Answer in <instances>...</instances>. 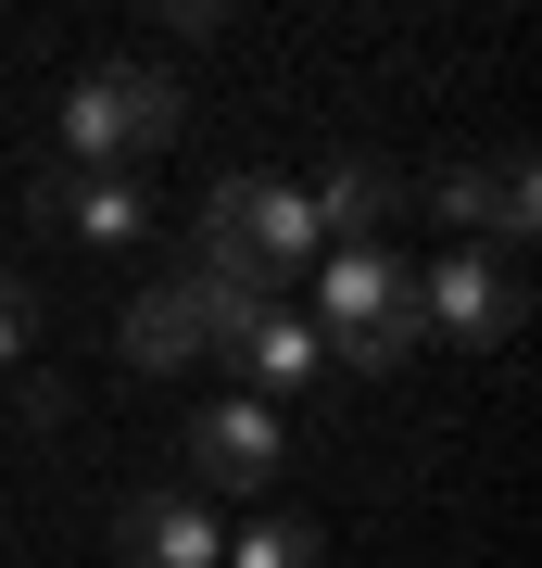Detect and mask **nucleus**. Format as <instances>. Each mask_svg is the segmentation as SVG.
<instances>
[{"label": "nucleus", "mask_w": 542, "mask_h": 568, "mask_svg": "<svg viewBox=\"0 0 542 568\" xmlns=\"http://www.w3.org/2000/svg\"><path fill=\"white\" fill-rule=\"evenodd\" d=\"M303 328H316V342L341 354V366L391 379V366L429 342V328H417V265H391L379 241H341V253H316V316H303Z\"/></svg>", "instance_id": "nucleus-1"}, {"label": "nucleus", "mask_w": 542, "mask_h": 568, "mask_svg": "<svg viewBox=\"0 0 542 568\" xmlns=\"http://www.w3.org/2000/svg\"><path fill=\"white\" fill-rule=\"evenodd\" d=\"M190 126V89L164 77V63H89L76 89H63V164H76V178H101V164H126V178H140V152H164Z\"/></svg>", "instance_id": "nucleus-2"}, {"label": "nucleus", "mask_w": 542, "mask_h": 568, "mask_svg": "<svg viewBox=\"0 0 542 568\" xmlns=\"http://www.w3.org/2000/svg\"><path fill=\"white\" fill-rule=\"evenodd\" d=\"M190 253H227V265H241V278H265V291L316 278V253H328V227H316V190H290V178H227L215 203H202Z\"/></svg>", "instance_id": "nucleus-3"}, {"label": "nucleus", "mask_w": 542, "mask_h": 568, "mask_svg": "<svg viewBox=\"0 0 542 568\" xmlns=\"http://www.w3.org/2000/svg\"><path fill=\"white\" fill-rule=\"evenodd\" d=\"M278 467H290V417H278V405L227 392V405L190 417V480H202V493H265Z\"/></svg>", "instance_id": "nucleus-4"}, {"label": "nucleus", "mask_w": 542, "mask_h": 568, "mask_svg": "<svg viewBox=\"0 0 542 568\" xmlns=\"http://www.w3.org/2000/svg\"><path fill=\"white\" fill-rule=\"evenodd\" d=\"M518 265H492V253H454V265H429L417 278V328H442V342H518Z\"/></svg>", "instance_id": "nucleus-5"}, {"label": "nucleus", "mask_w": 542, "mask_h": 568, "mask_svg": "<svg viewBox=\"0 0 542 568\" xmlns=\"http://www.w3.org/2000/svg\"><path fill=\"white\" fill-rule=\"evenodd\" d=\"M39 227H63V241H89V253H126L152 227V190L126 178V164H101V178L51 164V178H39Z\"/></svg>", "instance_id": "nucleus-6"}, {"label": "nucleus", "mask_w": 542, "mask_h": 568, "mask_svg": "<svg viewBox=\"0 0 542 568\" xmlns=\"http://www.w3.org/2000/svg\"><path fill=\"white\" fill-rule=\"evenodd\" d=\"M429 203L454 215V241H530L542 227V178H530V152H492V164H454Z\"/></svg>", "instance_id": "nucleus-7"}, {"label": "nucleus", "mask_w": 542, "mask_h": 568, "mask_svg": "<svg viewBox=\"0 0 542 568\" xmlns=\"http://www.w3.org/2000/svg\"><path fill=\"white\" fill-rule=\"evenodd\" d=\"M227 366H241V392H253V405H303V392L328 379V342H316L290 304H265V316L227 328Z\"/></svg>", "instance_id": "nucleus-8"}, {"label": "nucleus", "mask_w": 542, "mask_h": 568, "mask_svg": "<svg viewBox=\"0 0 542 568\" xmlns=\"http://www.w3.org/2000/svg\"><path fill=\"white\" fill-rule=\"evenodd\" d=\"M114 544H126V568H215L227 518L202 506V493H140V506L114 518Z\"/></svg>", "instance_id": "nucleus-9"}, {"label": "nucleus", "mask_w": 542, "mask_h": 568, "mask_svg": "<svg viewBox=\"0 0 542 568\" xmlns=\"http://www.w3.org/2000/svg\"><path fill=\"white\" fill-rule=\"evenodd\" d=\"M391 203H403L391 164L341 152V164H328V190H316V227H328V241H379V215H391Z\"/></svg>", "instance_id": "nucleus-10"}, {"label": "nucleus", "mask_w": 542, "mask_h": 568, "mask_svg": "<svg viewBox=\"0 0 542 568\" xmlns=\"http://www.w3.org/2000/svg\"><path fill=\"white\" fill-rule=\"evenodd\" d=\"M215 568H328V544H316V518H290V506H265L241 544H227Z\"/></svg>", "instance_id": "nucleus-11"}, {"label": "nucleus", "mask_w": 542, "mask_h": 568, "mask_svg": "<svg viewBox=\"0 0 542 568\" xmlns=\"http://www.w3.org/2000/svg\"><path fill=\"white\" fill-rule=\"evenodd\" d=\"M25 342H39V291L25 265H0V379H25Z\"/></svg>", "instance_id": "nucleus-12"}]
</instances>
